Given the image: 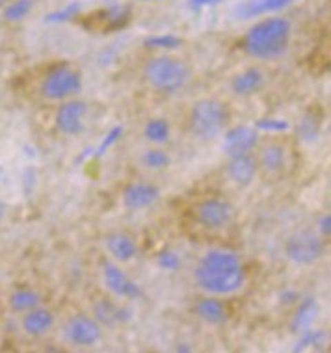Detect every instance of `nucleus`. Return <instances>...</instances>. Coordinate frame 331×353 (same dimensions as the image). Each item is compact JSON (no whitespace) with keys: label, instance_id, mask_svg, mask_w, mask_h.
<instances>
[{"label":"nucleus","instance_id":"obj_21","mask_svg":"<svg viewBox=\"0 0 331 353\" xmlns=\"http://www.w3.org/2000/svg\"><path fill=\"white\" fill-rule=\"evenodd\" d=\"M39 305H43V296L37 292L36 288H30V286L15 288L8 296V307L15 314H25L26 311H32V309H36Z\"/></svg>","mask_w":331,"mask_h":353},{"label":"nucleus","instance_id":"obj_29","mask_svg":"<svg viewBox=\"0 0 331 353\" xmlns=\"http://www.w3.org/2000/svg\"><path fill=\"white\" fill-rule=\"evenodd\" d=\"M143 45L151 50H175L183 45V39L175 34H154L146 37Z\"/></svg>","mask_w":331,"mask_h":353},{"label":"nucleus","instance_id":"obj_24","mask_svg":"<svg viewBox=\"0 0 331 353\" xmlns=\"http://www.w3.org/2000/svg\"><path fill=\"white\" fill-rule=\"evenodd\" d=\"M143 138L153 145H166L168 141L172 140V125L164 117L149 119L146 123V127H143Z\"/></svg>","mask_w":331,"mask_h":353},{"label":"nucleus","instance_id":"obj_30","mask_svg":"<svg viewBox=\"0 0 331 353\" xmlns=\"http://www.w3.org/2000/svg\"><path fill=\"white\" fill-rule=\"evenodd\" d=\"M300 335V341L296 344V352H300V350H305V347H322L328 344V333L322 331V329H313L309 327L305 331H301L298 333Z\"/></svg>","mask_w":331,"mask_h":353},{"label":"nucleus","instance_id":"obj_9","mask_svg":"<svg viewBox=\"0 0 331 353\" xmlns=\"http://www.w3.org/2000/svg\"><path fill=\"white\" fill-rule=\"evenodd\" d=\"M101 277H103V285L106 290L116 299L136 301V299L143 298L141 286L130 279L129 275L119 268V264L112 259H105L101 262Z\"/></svg>","mask_w":331,"mask_h":353},{"label":"nucleus","instance_id":"obj_16","mask_svg":"<svg viewBox=\"0 0 331 353\" xmlns=\"http://www.w3.org/2000/svg\"><path fill=\"white\" fill-rule=\"evenodd\" d=\"M106 253L110 259L117 264H127V262L134 261L138 255V242L134 236H130L129 232L114 231L105 238Z\"/></svg>","mask_w":331,"mask_h":353},{"label":"nucleus","instance_id":"obj_26","mask_svg":"<svg viewBox=\"0 0 331 353\" xmlns=\"http://www.w3.org/2000/svg\"><path fill=\"white\" fill-rule=\"evenodd\" d=\"M141 165L149 171H164L172 165V157L164 147L154 145L141 152Z\"/></svg>","mask_w":331,"mask_h":353},{"label":"nucleus","instance_id":"obj_27","mask_svg":"<svg viewBox=\"0 0 331 353\" xmlns=\"http://www.w3.org/2000/svg\"><path fill=\"white\" fill-rule=\"evenodd\" d=\"M130 15H132V12H130L129 6L105 8L101 12V17H103L101 23H105V28H108V30H119L129 23Z\"/></svg>","mask_w":331,"mask_h":353},{"label":"nucleus","instance_id":"obj_5","mask_svg":"<svg viewBox=\"0 0 331 353\" xmlns=\"http://www.w3.org/2000/svg\"><path fill=\"white\" fill-rule=\"evenodd\" d=\"M84 88L82 74L77 68L69 63H56L43 74L41 84H39V93L45 101L50 103H61L68 99L79 97Z\"/></svg>","mask_w":331,"mask_h":353},{"label":"nucleus","instance_id":"obj_17","mask_svg":"<svg viewBox=\"0 0 331 353\" xmlns=\"http://www.w3.org/2000/svg\"><path fill=\"white\" fill-rule=\"evenodd\" d=\"M54 312L47 309L45 305H39L36 309L21 314V329H23V333L28 336H34V339L47 335L50 329L54 327Z\"/></svg>","mask_w":331,"mask_h":353},{"label":"nucleus","instance_id":"obj_19","mask_svg":"<svg viewBox=\"0 0 331 353\" xmlns=\"http://www.w3.org/2000/svg\"><path fill=\"white\" fill-rule=\"evenodd\" d=\"M294 0H244L239 6L234 8V15L242 21L248 19L263 17V15H270V13L283 12L288 8Z\"/></svg>","mask_w":331,"mask_h":353},{"label":"nucleus","instance_id":"obj_34","mask_svg":"<svg viewBox=\"0 0 331 353\" xmlns=\"http://www.w3.org/2000/svg\"><path fill=\"white\" fill-rule=\"evenodd\" d=\"M121 132H123V128L121 127H116V128H112L110 132H108V136L105 138V141L101 143V147L97 149V157H101V154H105L106 149H110L116 141H119V138H121Z\"/></svg>","mask_w":331,"mask_h":353},{"label":"nucleus","instance_id":"obj_28","mask_svg":"<svg viewBox=\"0 0 331 353\" xmlns=\"http://www.w3.org/2000/svg\"><path fill=\"white\" fill-rule=\"evenodd\" d=\"M80 13H82V2L73 0V2H68V4L63 8H60V10H54V12L47 13L45 21H47V23H52V25H61V23L74 21Z\"/></svg>","mask_w":331,"mask_h":353},{"label":"nucleus","instance_id":"obj_22","mask_svg":"<svg viewBox=\"0 0 331 353\" xmlns=\"http://www.w3.org/2000/svg\"><path fill=\"white\" fill-rule=\"evenodd\" d=\"M294 309V316H292V323H290L292 331L301 333L305 329L313 327L314 320L319 316V301L314 298H301Z\"/></svg>","mask_w":331,"mask_h":353},{"label":"nucleus","instance_id":"obj_33","mask_svg":"<svg viewBox=\"0 0 331 353\" xmlns=\"http://www.w3.org/2000/svg\"><path fill=\"white\" fill-rule=\"evenodd\" d=\"M301 299V294L294 288H283L281 292H279V303L283 307H296L298 301Z\"/></svg>","mask_w":331,"mask_h":353},{"label":"nucleus","instance_id":"obj_36","mask_svg":"<svg viewBox=\"0 0 331 353\" xmlns=\"http://www.w3.org/2000/svg\"><path fill=\"white\" fill-rule=\"evenodd\" d=\"M319 234L322 238H330L331 236V214H322L319 218Z\"/></svg>","mask_w":331,"mask_h":353},{"label":"nucleus","instance_id":"obj_6","mask_svg":"<svg viewBox=\"0 0 331 353\" xmlns=\"http://www.w3.org/2000/svg\"><path fill=\"white\" fill-rule=\"evenodd\" d=\"M285 256L296 266H313L324 256V238L313 231H298L285 242Z\"/></svg>","mask_w":331,"mask_h":353},{"label":"nucleus","instance_id":"obj_7","mask_svg":"<svg viewBox=\"0 0 331 353\" xmlns=\"http://www.w3.org/2000/svg\"><path fill=\"white\" fill-rule=\"evenodd\" d=\"M88 103L79 97L61 101L54 112V128L61 136L77 138L86 130Z\"/></svg>","mask_w":331,"mask_h":353},{"label":"nucleus","instance_id":"obj_11","mask_svg":"<svg viewBox=\"0 0 331 353\" xmlns=\"http://www.w3.org/2000/svg\"><path fill=\"white\" fill-rule=\"evenodd\" d=\"M221 138V151L227 157L234 154H244V152H253L259 147L261 141V132L255 127L250 125H237V127H227Z\"/></svg>","mask_w":331,"mask_h":353},{"label":"nucleus","instance_id":"obj_20","mask_svg":"<svg viewBox=\"0 0 331 353\" xmlns=\"http://www.w3.org/2000/svg\"><path fill=\"white\" fill-rule=\"evenodd\" d=\"M196 316L207 325H223L229 318L225 303L221 301L218 296H205V298L197 299L196 307H194Z\"/></svg>","mask_w":331,"mask_h":353},{"label":"nucleus","instance_id":"obj_14","mask_svg":"<svg viewBox=\"0 0 331 353\" xmlns=\"http://www.w3.org/2000/svg\"><path fill=\"white\" fill-rule=\"evenodd\" d=\"M225 173L227 179L240 188H248L255 183L259 175V162L253 152H244V154H234L227 157Z\"/></svg>","mask_w":331,"mask_h":353},{"label":"nucleus","instance_id":"obj_8","mask_svg":"<svg viewBox=\"0 0 331 353\" xmlns=\"http://www.w3.org/2000/svg\"><path fill=\"white\" fill-rule=\"evenodd\" d=\"M194 218L207 231H221L233 223V205L220 197H207L194 207Z\"/></svg>","mask_w":331,"mask_h":353},{"label":"nucleus","instance_id":"obj_31","mask_svg":"<svg viewBox=\"0 0 331 353\" xmlns=\"http://www.w3.org/2000/svg\"><path fill=\"white\" fill-rule=\"evenodd\" d=\"M157 266L162 272H166V274H173V272H177L183 266V259H181V255L175 250L166 248V250H162L157 255Z\"/></svg>","mask_w":331,"mask_h":353},{"label":"nucleus","instance_id":"obj_40","mask_svg":"<svg viewBox=\"0 0 331 353\" xmlns=\"http://www.w3.org/2000/svg\"><path fill=\"white\" fill-rule=\"evenodd\" d=\"M0 30H2V19H0Z\"/></svg>","mask_w":331,"mask_h":353},{"label":"nucleus","instance_id":"obj_18","mask_svg":"<svg viewBox=\"0 0 331 353\" xmlns=\"http://www.w3.org/2000/svg\"><path fill=\"white\" fill-rule=\"evenodd\" d=\"M266 84V74L261 68L253 65L244 71H240L231 79V92L237 97H252L259 93Z\"/></svg>","mask_w":331,"mask_h":353},{"label":"nucleus","instance_id":"obj_25","mask_svg":"<svg viewBox=\"0 0 331 353\" xmlns=\"http://www.w3.org/2000/svg\"><path fill=\"white\" fill-rule=\"evenodd\" d=\"M296 136L300 138L301 141L305 143H311V141L319 140L320 132H322V117L317 116L314 112H305L303 116L300 117V121L296 123Z\"/></svg>","mask_w":331,"mask_h":353},{"label":"nucleus","instance_id":"obj_3","mask_svg":"<svg viewBox=\"0 0 331 353\" xmlns=\"http://www.w3.org/2000/svg\"><path fill=\"white\" fill-rule=\"evenodd\" d=\"M141 74L149 88L160 95H175L192 80L190 65L170 54H157L146 60Z\"/></svg>","mask_w":331,"mask_h":353},{"label":"nucleus","instance_id":"obj_32","mask_svg":"<svg viewBox=\"0 0 331 353\" xmlns=\"http://www.w3.org/2000/svg\"><path fill=\"white\" fill-rule=\"evenodd\" d=\"M253 127L257 128L259 132H270V134H281L287 132L290 125L285 119H274V117H266V119H259Z\"/></svg>","mask_w":331,"mask_h":353},{"label":"nucleus","instance_id":"obj_12","mask_svg":"<svg viewBox=\"0 0 331 353\" xmlns=\"http://www.w3.org/2000/svg\"><path fill=\"white\" fill-rule=\"evenodd\" d=\"M92 316L103 327H117L132 322L134 311L125 303H117L112 298H99L92 307Z\"/></svg>","mask_w":331,"mask_h":353},{"label":"nucleus","instance_id":"obj_2","mask_svg":"<svg viewBox=\"0 0 331 353\" xmlns=\"http://www.w3.org/2000/svg\"><path fill=\"white\" fill-rule=\"evenodd\" d=\"M292 37L290 21L279 15L261 19L245 32L240 47L255 60H276L288 50Z\"/></svg>","mask_w":331,"mask_h":353},{"label":"nucleus","instance_id":"obj_10","mask_svg":"<svg viewBox=\"0 0 331 353\" xmlns=\"http://www.w3.org/2000/svg\"><path fill=\"white\" fill-rule=\"evenodd\" d=\"M103 325L92 314H74L63 325V339L77 347H93L103 341Z\"/></svg>","mask_w":331,"mask_h":353},{"label":"nucleus","instance_id":"obj_23","mask_svg":"<svg viewBox=\"0 0 331 353\" xmlns=\"http://www.w3.org/2000/svg\"><path fill=\"white\" fill-rule=\"evenodd\" d=\"M37 0H10L6 6L0 10V19L2 23L10 26L21 25L30 17L32 12L36 10Z\"/></svg>","mask_w":331,"mask_h":353},{"label":"nucleus","instance_id":"obj_4","mask_svg":"<svg viewBox=\"0 0 331 353\" xmlns=\"http://www.w3.org/2000/svg\"><path fill=\"white\" fill-rule=\"evenodd\" d=\"M231 114L221 99L205 97L192 104L188 112V132L199 141H214L229 127Z\"/></svg>","mask_w":331,"mask_h":353},{"label":"nucleus","instance_id":"obj_39","mask_svg":"<svg viewBox=\"0 0 331 353\" xmlns=\"http://www.w3.org/2000/svg\"><path fill=\"white\" fill-rule=\"evenodd\" d=\"M138 2H154V0H138Z\"/></svg>","mask_w":331,"mask_h":353},{"label":"nucleus","instance_id":"obj_35","mask_svg":"<svg viewBox=\"0 0 331 353\" xmlns=\"http://www.w3.org/2000/svg\"><path fill=\"white\" fill-rule=\"evenodd\" d=\"M223 0H188L186 4L190 8L192 12H199V10H205V8H214L218 4H221Z\"/></svg>","mask_w":331,"mask_h":353},{"label":"nucleus","instance_id":"obj_13","mask_svg":"<svg viewBox=\"0 0 331 353\" xmlns=\"http://www.w3.org/2000/svg\"><path fill=\"white\" fill-rule=\"evenodd\" d=\"M160 199V188L157 184L136 181L129 183L121 192L123 207L130 212H140L146 208H151Z\"/></svg>","mask_w":331,"mask_h":353},{"label":"nucleus","instance_id":"obj_37","mask_svg":"<svg viewBox=\"0 0 331 353\" xmlns=\"http://www.w3.org/2000/svg\"><path fill=\"white\" fill-rule=\"evenodd\" d=\"M175 352H192V346H188V344L181 342V344H177V346H175Z\"/></svg>","mask_w":331,"mask_h":353},{"label":"nucleus","instance_id":"obj_38","mask_svg":"<svg viewBox=\"0 0 331 353\" xmlns=\"http://www.w3.org/2000/svg\"><path fill=\"white\" fill-rule=\"evenodd\" d=\"M8 2H10V0H0V10H2V8L6 6Z\"/></svg>","mask_w":331,"mask_h":353},{"label":"nucleus","instance_id":"obj_15","mask_svg":"<svg viewBox=\"0 0 331 353\" xmlns=\"http://www.w3.org/2000/svg\"><path fill=\"white\" fill-rule=\"evenodd\" d=\"M259 173L266 176H279L287 168V149L279 141H268L261 147L257 157Z\"/></svg>","mask_w":331,"mask_h":353},{"label":"nucleus","instance_id":"obj_1","mask_svg":"<svg viewBox=\"0 0 331 353\" xmlns=\"http://www.w3.org/2000/svg\"><path fill=\"white\" fill-rule=\"evenodd\" d=\"M194 279L203 292L223 298L244 288L248 272L242 259L233 251L210 250L197 262Z\"/></svg>","mask_w":331,"mask_h":353}]
</instances>
